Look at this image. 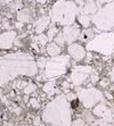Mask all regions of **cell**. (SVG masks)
Listing matches in <instances>:
<instances>
[{
	"mask_svg": "<svg viewBox=\"0 0 114 126\" xmlns=\"http://www.w3.org/2000/svg\"><path fill=\"white\" fill-rule=\"evenodd\" d=\"M78 22H79L80 25H82L85 29H88V27L90 26V23H91V16L81 13L80 15H78Z\"/></svg>",
	"mask_w": 114,
	"mask_h": 126,
	"instance_id": "cell-17",
	"label": "cell"
},
{
	"mask_svg": "<svg viewBox=\"0 0 114 126\" xmlns=\"http://www.w3.org/2000/svg\"><path fill=\"white\" fill-rule=\"evenodd\" d=\"M50 21H51L50 16H46V15H45V16H41L40 18H38L37 22L34 23V32L38 35L42 34L45 30L50 25Z\"/></svg>",
	"mask_w": 114,
	"mask_h": 126,
	"instance_id": "cell-12",
	"label": "cell"
},
{
	"mask_svg": "<svg viewBox=\"0 0 114 126\" xmlns=\"http://www.w3.org/2000/svg\"><path fill=\"white\" fill-rule=\"evenodd\" d=\"M32 48L34 50H37V52H39V47H38V43H35V42H33L32 43Z\"/></svg>",
	"mask_w": 114,
	"mask_h": 126,
	"instance_id": "cell-32",
	"label": "cell"
},
{
	"mask_svg": "<svg viewBox=\"0 0 114 126\" xmlns=\"http://www.w3.org/2000/svg\"><path fill=\"white\" fill-rule=\"evenodd\" d=\"M61 51H62L61 47H59L56 42H51V43H49L47 46V53L49 55L50 57H57V56H59Z\"/></svg>",
	"mask_w": 114,
	"mask_h": 126,
	"instance_id": "cell-14",
	"label": "cell"
},
{
	"mask_svg": "<svg viewBox=\"0 0 114 126\" xmlns=\"http://www.w3.org/2000/svg\"><path fill=\"white\" fill-rule=\"evenodd\" d=\"M16 27H17V29H22V27H23V23L17 22V23H16Z\"/></svg>",
	"mask_w": 114,
	"mask_h": 126,
	"instance_id": "cell-33",
	"label": "cell"
},
{
	"mask_svg": "<svg viewBox=\"0 0 114 126\" xmlns=\"http://www.w3.org/2000/svg\"><path fill=\"white\" fill-rule=\"evenodd\" d=\"M111 81L113 82V84H114V66L112 67V70H111Z\"/></svg>",
	"mask_w": 114,
	"mask_h": 126,
	"instance_id": "cell-31",
	"label": "cell"
},
{
	"mask_svg": "<svg viewBox=\"0 0 114 126\" xmlns=\"http://www.w3.org/2000/svg\"><path fill=\"white\" fill-rule=\"evenodd\" d=\"M90 79H91V83H97L99 81V77L97 74H91L90 75Z\"/></svg>",
	"mask_w": 114,
	"mask_h": 126,
	"instance_id": "cell-28",
	"label": "cell"
},
{
	"mask_svg": "<svg viewBox=\"0 0 114 126\" xmlns=\"http://www.w3.org/2000/svg\"><path fill=\"white\" fill-rule=\"evenodd\" d=\"M107 109L108 108H107V106H106V103L99 102L97 106L94 107V109H92V114H94L95 116H97V117H102L103 118Z\"/></svg>",
	"mask_w": 114,
	"mask_h": 126,
	"instance_id": "cell-15",
	"label": "cell"
},
{
	"mask_svg": "<svg viewBox=\"0 0 114 126\" xmlns=\"http://www.w3.org/2000/svg\"><path fill=\"white\" fill-rule=\"evenodd\" d=\"M76 95L85 108L95 107L99 102H103V99H104L103 92L96 88L76 89Z\"/></svg>",
	"mask_w": 114,
	"mask_h": 126,
	"instance_id": "cell-7",
	"label": "cell"
},
{
	"mask_svg": "<svg viewBox=\"0 0 114 126\" xmlns=\"http://www.w3.org/2000/svg\"><path fill=\"white\" fill-rule=\"evenodd\" d=\"M105 95H106V98H107V99H110V100L113 99V97H112V94H111V93H107V92H106Z\"/></svg>",
	"mask_w": 114,
	"mask_h": 126,
	"instance_id": "cell-34",
	"label": "cell"
},
{
	"mask_svg": "<svg viewBox=\"0 0 114 126\" xmlns=\"http://www.w3.org/2000/svg\"><path fill=\"white\" fill-rule=\"evenodd\" d=\"M92 73V67L88 66V65H82V66H74L72 69L70 76V81L72 84L75 86H79L82 83L86 82V79L89 77Z\"/></svg>",
	"mask_w": 114,
	"mask_h": 126,
	"instance_id": "cell-8",
	"label": "cell"
},
{
	"mask_svg": "<svg viewBox=\"0 0 114 126\" xmlns=\"http://www.w3.org/2000/svg\"><path fill=\"white\" fill-rule=\"evenodd\" d=\"M88 51H95L104 56H111L114 52V33L104 32L91 39L86 46Z\"/></svg>",
	"mask_w": 114,
	"mask_h": 126,
	"instance_id": "cell-4",
	"label": "cell"
},
{
	"mask_svg": "<svg viewBox=\"0 0 114 126\" xmlns=\"http://www.w3.org/2000/svg\"><path fill=\"white\" fill-rule=\"evenodd\" d=\"M25 126H27V125H25Z\"/></svg>",
	"mask_w": 114,
	"mask_h": 126,
	"instance_id": "cell-41",
	"label": "cell"
},
{
	"mask_svg": "<svg viewBox=\"0 0 114 126\" xmlns=\"http://www.w3.org/2000/svg\"><path fill=\"white\" fill-rule=\"evenodd\" d=\"M48 63V59L45 58V57H40V58L37 60V65H38V68L40 69H45L46 68V65Z\"/></svg>",
	"mask_w": 114,
	"mask_h": 126,
	"instance_id": "cell-23",
	"label": "cell"
},
{
	"mask_svg": "<svg viewBox=\"0 0 114 126\" xmlns=\"http://www.w3.org/2000/svg\"><path fill=\"white\" fill-rule=\"evenodd\" d=\"M0 93H1V90H0Z\"/></svg>",
	"mask_w": 114,
	"mask_h": 126,
	"instance_id": "cell-40",
	"label": "cell"
},
{
	"mask_svg": "<svg viewBox=\"0 0 114 126\" xmlns=\"http://www.w3.org/2000/svg\"><path fill=\"white\" fill-rule=\"evenodd\" d=\"M55 88H56V81L55 79H50L48 82H46V84L44 85V91L49 95L55 94Z\"/></svg>",
	"mask_w": 114,
	"mask_h": 126,
	"instance_id": "cell-18",
	"label": "cell"
},
{
	"mask_svg": "<svg viewBox=\"0 0 114 126\" xmlns=\"http://www.w3.org/2000/svg\"><path fill=\"white\" fill-rule=\"evenodd\" d=\"M79 7L72 0H57L50 10V18L54 23L62 26L73 25L78 18Z\"/></svg>",
	"mask_w": 114,
	"mask_h": 126,
	"instance_id": "cell-3",
	"label": "cell"
},
{
	"mask_svg": "<svg viewBox=\"0 0 114 126\" xmlns=\"http://www.w3.org/2000/svg\"><path fill=\"white\" fill-rule=\"evenodd\" d=\"M71 115L70 102L65 95L61 94L46 106L42 111V120L51 126H71Z\"/></svg>",
	"mask_w": 114,
	"mask_h": 126,
	"instance_id": "cell-2",
	"label": "cell"
},
{
	"mask_svg": "<svg viewBox=\"0 0 114 126\" xmlns=\"http://www.w3.org/2000/svg\"><path fill=\"white\" fill-rule=\"evenodd\" d=\"M58 34V29L56 26H54V25H51V26L49 27V30H48V33H47V36L49 40H53L54 38H56V35Z\"/></svg>",
	"mask_w": 114,
	"mask_h": 126,
	"instance_id": "cell-22",
	"label": "cell"
},
{
	"mask_svg": "<svg viewBox=\"0 0 114 126\" xmlns=\"http://www.w3.org/2000/svg\"><path fill=\"white\" fill-rule=\"evenodd\" d=\"M75 2H78V3H80V5H83V0H75Z\"/></svg>",
	"mask_w": 114,
	"mask_h": 126,
	"instance_id": "cell-35",
	"label": "cell"
},
{
	"mask_svg": "<svg viewBox=\"0 0 114 126\" xmlns=\"http://www.w3.org/2000/svg\"><path fill=\"white\" fill-rule=\"evenodd\" d=\"M33 124H34L35 126H38V125H40V118H34V120H33Z\"/></svg>",
	"mask_w": 114,
	"mask_h": 126,
	"instance_id": "cell-30",
	"label": "cell"
},
{
	"mask_svg": "<svg viewBox=\"0 0 114 126\" xmlns=\"http://www.w3.org/2000/svg\"><path fill=\"white\" fill-rule=\"evenodd\" d=\"M62 33H63V36L65 39V42L68 44H72L75 40H78L80 38V34H81L79 25H76V24L70 25V26H65L62 31Z\"/></svg>",
	"mask_w": 114,
	"mask_h": 126,
	"instance_id": "cell-9",
	"label": "cell"
},
{
	"mask_svg": "<svg viewBox=\"0 0 114 126\" xmlns=\"http://www.w3.org/2000/svg\"><path fill=\"white\" fill-rule=\"evenodd\" d=\"M31 21V13L27 9H22L17 13V22L21 23H29Z\"/></svg>",
	"mask_w": 114,
	"mask_h": 126,
	"instance_id": "cell-16",
	"label": "cell"
},
{
	"mask_svg": "<svg viewBox=\"0 0 114 126\" xmlns=\"http://www.w3.org/2000/svg\"><path fill=\"white\" fill-rule=\"evenodd\" d=\"M66 99H67V101L70 102V101H72V100H74V99H76L78 98V95H76V93H73V92H70V93H67L66 95Z\"/></svg>",
	"mask_w": 114,
	"mask_h": 126,
	"instance_id": "cell-27",
	"label": "cell"
},
{
	"mask_svg": "<svg viewBox=\"0 0 114 126\" xmlns=\"http://www.w3.org/2000/svg\"><path fill=\"white\" fill-rule=\"evenodd\" d=\"M5 126H13V125H12V124H8V123H7V124H6V125H5Z\"/></svg>",
	"mask_w": 114,
	"mask_h": 126,
	"instance_id": "cell-37",
	"label": "cell"
},
{
	"mask_svg": "<svg viewBox=\"0 0 114 126\" xmlns=\"http://www.w3.org/2000/svg\"><path fill=\"white\" fill-rule=\"evenodd\" d=\"M37 90V85L34 84V83H32V82H30V83H27V85L24 88V93L26 94V95H29V94H31V93H33V92Z\"/></svg>",
	"mask_w": 114,
	"mask_h": 126,
	"instance_id": "cell-20",
	"label": "cell"
},
{
	"mask_svg": "<svg viewBox=\"0 0 114 126\" xmlns=\"http://www.w3.org/2000/svg\"><path fill=\"white\" fill-rule=\"evenodd\" d=\"M91 36H92V31L91 30H86V31H83V32H81V34H80V40L81 41H85V42H89L91 40Z\"/></svg>",
	"mask_w": 114,
	"mask_h": 126,
	"instance_id": "cell-19",
	"label": "cell"
},
{
	"mask_svg": "<svg viewBox=\"0 0 114 126\" xmlns=\"http://www.w3.org/2000/svg\"><path fill=\"white\" fill-rule=\"evenodd\" d=\"M70 65V56H57L48 59L46 68L44 70L42 77L45 79H55L56 77L64 75L67 72V67Z\"/></svg>",
	"mask_w": 114,
	"mask_h": 126,
	"instance_id": "cell-6",
	"label": "cell"
},
{
	"mask_svg": "<svg viewBox=\"0 0 114 126\" xmlns=\"http://www.w3.org/2000/svg\"><path fill=\"white\" fill-rule=\"evenodd\" d=\"M38 65L32 55L13 52L0 56V88L18 76H34Z\"/></svg>",
	"mask_w": 114,
	"mask_h": 126,
	"instance_id": "cell-1",
	"label": "cell"
},
{
	"mask_svg": "<svg viewBox=\"0 0 114 126\" xmlns=\"http://www.w3.org/2000/svg\"><path fill=\"white\" fill-rule=\"evenodd\" d=\"M48 36L46 34H40V35H38V36H35V41H38V43L40 44V46H42V47H45L46 44H47V42H48Z\"/></svg>",
	"mask_w": 114,
	"mask_h": 126,
	"instance_id": "cell-21",
	"label": "cell"
},
{
	"mask_svg": "<svg viewBox=\"0 0 114 126\" xmlns=\"http://www.w3.org/2000/svg\"><path fill=\"white\" fill-rule=\"evenodd\" d=\"M67 51H68V56L72 57L74 60L76 62H80L82 59H85L86 55H87V51L81 44L79 43H72L67 47Z\"/></svg>",
	"mask_w": 114,
	"mask_h": 126,
	"instance_id": "cell-11",
	"label": "cell"
},
{
	"mask_svg": "<svg viewBox=\"0 0 114 126\" xmlns=\"http://www.w3.org/2000/svg\"><path fill=\"white\" fill-rule=\"evenodd\" d=\"M70 86H71L70 83L66 82V81H65V82H63V84H62V88H63V89H68Z\"/></svg>",
	"mask_w": 114,
	"mask_h": 126,
	"instance_id": "cell-29",
	"label": "cell"
},
{
	"mask_svg": "<svg viewBox=\"0 0 114 126\" xmlns=\"http://www.w3.org/2000/svg\"><path fill=\"white\" fill-rule=\"evenodd\" d=\"M91 22L99 31L107 32L114 29V1L99 8L94 16H91Z\"/></svg>",
	"mask_w": 114,
	"mask_h": 126,
	"instance_id": "cell-5",
	"label": "cell"
},
{
	"mask_svg": "<svg viewBox=\"0 0 114 126\" xmlns=\"http://www.w3.org/2000/svg\"><path fill=\"white\" fill-rule=\"evenodd\" d=\"M16 34L17 33L13 31V30L1 33L0 34V49L2 50L12 49V47L15 43V40H16Z\"/></svg>",
	"mask_w": 114,
	"mask_h": 126,
	"instance_id": "cell-10",
	"label": "cell"
},
{
	"mask_svg": "<svg viewBox=\"0 0 114 126\" xmlns=\"http://www.w3.org/2000/svg\"><path fill=\"white\" fill-rule=\"evenodd\" d=\"M30 105L32 106L33 108H37V109L40 107V103H39V101L35 99V98H32V99H30Z\"/></svg>",
	"mask_w": 114,
	"mask_h": 126,
	"instance_id": "cell-26",
	"label": "cell"
},
{
	"mask_svg": "<svg viewBox=\"0 0 114 126\" xmlns=\"http://www.w3.org/2000/svg\"><path fill=\"white\" fill-rule=\"evenodd\" d=\"M55 42H56L57 44H58L59 47H61V46H64V44L66 43V42H65L64 36H63V33H62V32H59L58 34L56 35V38H55Z\"/></svg>",
	"mask_w": 114,
	"mask_h": 126,
	"instance_id": "cell-24",
	"label": "cell"
},
{
	"mask_svg": "<svg viewBox=\"0 0 114 126\" xmlns=\"http://www.w3.org/2000/svg\"><path fill=\"white\" fill-rule=\"evenodd\" d=\"M47 1V0H37V2H39V3H45Z\"/></svg>",
	"mask_w": 114,
	"mask_h": 126,
	"instance_id": "cell-36",
	"label": "cell"
},
{
	"mask_svg": "<svg viewBox=\"0 0 114 126\" xmlns=\"http://www.w3.org/2000/svg\"><path fill=\"white\" fill-rule=\"evenodd\" d=\"M82 13L86 15H92L94 16L99 9H98V5L95 0H86L83 5H82Z\"/></svg>",
	"mask_w": 114,
	"mask_h": 126,
	"instance_id": "cell-13",
	"label": "cell"
},
{
	"mask_svg": "<svg viewBox=\"0 0 114 126\" xmlns=\"http://www.w3.org/2000/svg\"><path fill=\"white\" fill-rule=\"evenodd\" d=\"M71 126H87V125H86V123L82 119H74L72 122V125Z\"/></svg>",
	"mask_w": 114,
	"mask_h": 126,
	"instance_id": "cell-25",
	"label": "cell"
},
{
	"mask_svg": "<svg viewBox=\"0 0 114 126\" xmlns=\"http://www.w3.org/2000/svg\"><path fill=\"white\" fill-rule=\"evenodd\" d=\"M0 118H1V111H0Z\"/></svg>",
	"mask_w": 114,
	"mask_h": 126,
	"instance_id": "cell-39",
	"label": "cell"
},
{
	"mask_svg": "<svg viewBox=\"0 0 114 126\" xmlns=\"http://www.w3.org/2000/svg\"><path fill=\"white\" fill-rule=\"evenodd\" d=\"M112 116H113V118H114V109L112 110Z\"/></svg>",
	"mask_w": 114,
	"mask_h": 126,
	"instance_id": "cell-38",
	"label": "cell"
}]
</instances>
